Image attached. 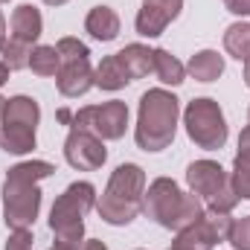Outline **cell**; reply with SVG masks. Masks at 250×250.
I'll return each mask as SVG.
<instances>
[{
	"label": "cell",
	"instance_id": "cell-1",
	"mask_svg": "<svg viewBox=\"0 0 250 250\" xmlns=\"http://www.w3.org/2000/svg\"><path fill=\"white\" fill-rule=\"evenodd\" d=\"M56 175V166L47 160H23L6 172L3 181V221L12 230H29L41 212V189L44 178Z\"/></svg>",
	"mask_w": 250,
	"mask_h": 250
},
{
	"label": "cell",
	"instance_id": "cell-2",
	"mask_svg": "<svg viewBox=\"0 0 250 250\" xmlns=\"http://www.w3.org/2000/svg\"><path fill=\"white\" fill-rule=\"evenodd\" d=\"M181 120V99L166 87H151L140 96L134 140L143 151H163L172 146Z\"/></svg>",
	"mask_w": 250,
	"mask_h": 250
},
{
	"label": "cell",
	"instance_id": "cell-3",
	"mask_svg": "<svg viewBox=\"0 0 250 250\" xmlns=\"http://www.w3.org/2000/svg\"><path fill=\"white\" fill-rule=\"evenodd\" d=\"M143 212L151 221H157L160 227L181 233L207 215V207L195 192H184L172 178H157L146 187Z\"/></svg>",
	"mask_w": 250,
	"mask_h": 250
},
{
	"label": "cell",
	"instance_id": "cell-4",
	"mask_svg": "<svg viewBox=\"0 0 250 250\" xmlns=\"http://www.w3.org/2000/svg\"><path fill=\"white\" fill-rule=\"evenodd\" d=\"M143 195H146V172H143V166L120 163L111 172L108 187L96 201L99 218L105 224H111V227L131 224L143 212Z\"/></svg>",
	"mask_w": 250,
	"mask_h": 250
},
{
	"label": "cell",
	"instance_id": "cell-5",
	"mask_svg": "<svg viewBox=\"0 0 250 250\" xmlns=\"http://www.w3.org/2000/svg\"><path fill=\"white\" fill-rule=\"evenodd\" d=\"M96 207V187L90 181H76L56 198L50 209V230L56 242L84 245V215Z\"/></svg>",
	"mask_w": 250,
	"mask_h": 250
},
{
	"label": "cell",
	"instance_id": "cell-6",
	"mask_svg": "<svg viewBox=\"0 0 250 250\" xmlns=\"http://www.w3.org/2000/svg\"><path fill=\"white\" fill-rule=\"evenodd\" d=\"M184 128H187V137L204 151H218L224 148L227 137H230V128L224 120V111L215 99L209 96H198L192 99L184 111Z\"/></svg>",
	"mask_w": 250,
	"mask_h": 250
},
{
	"label": "cell",
	"instance_id": "cell-7",
	"mask_svg": "<svg viewBox=\"0 0 250 250\" xmlns=\"http://www.w3.org/2000/svg\"><path fill=\"white\" fill-rule=\"evenodd\" d=\"M59 120L67 123L70 128H84V131L96 134L99 140H123L125 128H128V105L120 99H111L102 105H84L76 114L62 108Z\"/></svg>",
	"mask_w": 250,
	"mask_h": 250
},
{
	"label": "cell",
	"instance_id": "cell-8",
	"mask_svg": "<svg viewBox=\"0 0 250 250\" xmlns=\"http://www.w3.org/2000/svg\"><path fill=\"white\" fill-rule=\"evenodd\" d=\"M230 224H233V215L207 212L198 224H192V227H187V230L175 233L172 248H178V250H215V245L227 242Z\"/></svg>",
	"mask_w": 250,
	"mask_h": 250
},
{
	"label": "cell",
	"instance_id": "cell-9",
	"mask_svg": "<svg viewBox=\"0 0 250 250\" xmlns=\"http://www.w3.org/2000/svg\"><path fill=\"white\" fill-rule=\"evenodd\" d=\"M64 160L79 172H96L108 160L105 140H99L96 134H90L84 128H70V134L64 140Z\"/></svg>",
	"mask_w": 250,
	"mask_h": 250
},
{
	"label": "cell",
	"instance_id": "cell-10",
	"mask_svg": "<svg viewBox=\"0 0 250 250\" xmlns=\"http://www.w3.org/2000/svg\"><path fill=\"white\" fill-rule=\"evenodd\" d=\"M184 0H143L137 18H134V29L143 38H157L166 32V26L181 15Z\"/></svg>",
	"mask_w": 250,
	"mask_h": 250
},
{
	"label": "cell",
	"instance_id": "cell-11",
	"mask_svg": "<svg viewBox=\"0 0 250 250\" xmlns=\"http://www.w3.org/2000/svg\"><path fill=\"white\" fill-rule=\"evenodd\" d=\"M187 184L198 198L207 201V198H212L215 192H221L230 184V172H224L221 163L204 157V160H195V163L187 166Z\"/></svg>",
	"mask_w": 250,
	"mask_h": 250
},
{
	"label": "cell",
	"instance_id": "cell-12",
	"mask_svg": "<svg viewBox=\"0 0 250 250\" xmlns=\"http://www.w3.org/2000/svg\"><path fill=\"white\" fill-rule=\"evenodd\" d=\"M56 87L59 93L67 96V99H79L84 96L93 84V67H90V59H76V62H62L59 73H56Z\"/></svg>",
	"mask_w": 250,
	"mask_h": 250
},
{
	"label": "cell",
	"instance_id": "cell-13",
	"mask_svg": "<svg viewBox=\"0 0 250 250\" xmlns=\"http://www.w3.org/2000/svg\"><path fill=\"white\" fill-rule=\"evenodd\" d=\"M9 26H12V38H21V41H26V44H35V41L41 38V32H44V18H41V12H38L35 6L21 3V6L12 12Z\"/></svg>",
	"mask_w": 250,
	"mask_h": 250
},
{
	"label": "cell",
	"instance_id": "cell-14",
	"mask_svg": "<svg viewBox=\"0 0 250 250\" xmlns=\"http://www.w3.org/2000/svg\"><path fill=\"white\" fill-rule=\"evenodd\" d=\"M84 32H90V38L108 44L120 35V15L111 6H93L84 18Z\"/></svg>",
	"mask_w": 250,
	"mask_h": 250
},
{
	"label": "cell",
	"instance_id": "cell-15",
	"mask_svg": "<svg viewBox=\"0 0 250 250\" xmlns=\"http://www.w3.org/2000/svg\"><path fill=\"white\" fill-rule=\"evenodd\" d=\"M0 148L6 154H29L35 148V128L18 123H0Z\"/></svg>",
	"mask_w": 250,
	"mask_h": 250
},
{
	"label": "cell",
	"instance_id": "cell-16",
	"mask_svg": "<svg viewBox=\"0 0 250 250\" xmlns=\"http://www.w3.org/2000/svg\"><path fill=\"white\" fill-rule=\"evenodd\" d=\"M93 84L99 90H108V93H117V90H123L125 84H131L125 67L117 59V53L108 56V59H102V62L93 67Z\"/></svg>",
	"mask_w": 250,
	"mask_h": 250
},
{
	"label": "cell",
	"instance_id": "cell-17",
	"mask_svg": "<svg viewBox=\"0 0 250 250\" xmlns=\"http://www.w3.org/2000/svg\"><path fill=\"white\" fill-rule=\"evenodd\" d=\"M0 123H18V125L38 128V123H41V108H38V102L32 96H23V93L21 96H12V99H6V108H3Z\"/></svg>",
	"mask_w": 250,
	"mask_h": 250
},
{
	"label": "cell",
	"instance_id": "cell-18",
	"mask_svg": "<svg viewBox=\"0 0 250 250\" xmlns=\"http://www.w3.org/2000/svg\"><path fill=\"white\" fill-rule=\"evenodd\" d=\"M187 73L195 82L209 84V82H215V79L224 73V56H218L215 50H201V53H195V56L189 59Z\"/></svg>",
	"mask_w": 250,
	"mask_h": 250
},
{
	"label": "cell",
	"instance_id": "cell-19",
	"mask_svg": "<svg viewBox=\"0 0 250 250\" xmlns=\"http://www.w3.org/2000/svg\"><path fill=\"white\" fill-rule=\"evenodd\" d=\"M151 73H154L163 84H172V87H178V84L187 82V67L178 62L169 50H163V47H157V50L151 53Z\"/></svg>",
	"mask_w": 250,
	"mask_h": 250
},
{
	"label": "cell",
	"instance_id": "cell-20",
	"mask_svg": "<svg viewBox=\"0 0 250 250\" xmlns=\"http://www.w3.org/2000/svg\"><path fill=\"white\" fill-rule=\"evenodd\" d=\"M151 53L154 50H148L146 44H128V47H123L117 53V59L125 67V73H128L131 82H137V79H143V76L151 73Z\"/></svg>",
	"mask_w": 250,
	"mask_h": 250
},
{
	"label": "cell",
	"instance_id": "cell-21",
	"mask_svg": "<svg viewBox=\"0 0 250 250\" xmlns=\"http://www.w3.org/2000/svg\"><path fill=\"white\" fill-rule=\"evenodd\" d=\"M224 50L236 62H248L250 59V23L236 21V23L227 26V32H224Z\"/></svg>",
	"mask_w": 250,
	"mask_h": 250
},
{
	"label": "cell",
	"instance_id": "cell-22",
	"mask_svg": "<svg viewBox=\"0 0 250 250\" xmlns=\"http://www.w3.org/2000/svg\"><path fill=\"white\" fill-rule=\"evenodd\" d=\"M59 67H62V56H59L56 44H38V47L32 50L29 70H32L35 76L50 79V76H56V73H59Z\"/></svg>",
	"mask_w": 250,
	"mask_h": 250
},
{
	"label": "cell",
	"instance_id": "cell-23",
	"mask_svg": "<svg viewBox=\"0 0 250 250\" xmlns=\"http://www.w3.org/2000/svg\"><path fill=\"white\" fill-rule=\"evenodd\" d=\"M32 44L21 41V38H6L0 44V62L6 64L9 70H23L29 67V59H32Z\"/></svg>",
	"mask_w": 250,
	"mask_h": 250
},
{
	"label": "cell",
	"instance_id": "cell-24",
	"mask_svg": "<svg viewBox=\"0 0 250 250\" xmlns=\"http://www.w3.org/2000/svg\"><path fill=\"white\" fill-rule=\"evenodd\" d=\"M230 187L239 195V201H250V154H245V151H239L233 160Z\"/></svg>",
	"mask_w": 250,
	"mask_h": 250
},
{
	"label": "cell",
	"instance_id": "cell-25",
	"mask_svg": "<svg viewBox=\"0 0 250 250\" xmlns=\"http://www.w3.org/2000/svg\"><path fill=\"white\" fill-rule=\"evenodd\" d=\"M236 204H239V195L233 192L230 184L221 189V192H215L212 198H207V201H204L207 212H215V215H230V212L236 209Z\"/></svg>",
	"mask_w": 250,
	"mask_h": 250
},
{
	"label": "cell",
	"instance_id": "cell-26",
	"mask_svg": "<svg viewBox=\"0 0 250 250\" xmlns=\"http://www.w3.org/2000/svg\"><path fill=\"white\" fill-rule=\"evenodd\" d=\"M56 50H59L62 62L90 59V50H87V44H84V41H79V38H73V35H64V38H59V41H56Z\"/></svg>",
	"mask_w": 250,
	"mask_h": 250
},
{
	"label": "cell",
	"instance_id": "cell-27",
	"mask_svg": "<svg viewBox=\"0 0 250 250\" xmlns=\"http://www.w3.org/2000/svg\"><path fill=\"white\" fill-rule=\"evenodd\" d=\"M227 242H230L236 250H250V215L233 218L230 233H227Z\"/></svg>",
	"mask_w": 250,
	"mask_h": 250
},
{
	"label": "cell",
	"instance_id": "cell-28",
	"mask_svg": "<svg viewBox=\"0 0 250 250\" xmlns=\"http://www.w3.org/2000/svg\"><path fill=\"white\" fill-rule=\"evenodd\" d=\"M3 250H35L32 230H12V236L6 239V248Z\"/></svg>",
	"mask_w": 250,
	"mask_h": 250
},
{
	"label": "cell",
	"instance_id": "cell-29",
	"mask_svg": "<svg viewBox=\"0 0 250 250\" xmlns=\"http://www.w3.org/2000/svg\"><path fill=\"white\" fill-rule=\"evenodd\" d=\"M224 9L236 18H250V0H224Z\"/></svg>",
	"mask_w": 250,
	"mask_h": 250
},
{
	"label": "cell",
	"instance_id": "cell-30",
	"mask_svg": "<svg viewBox=\"0 0 250 250\" xmlns=\"http://www.w3.org/2000/svg\"><path fill=\"white\" fill-rule=\"evenodd\" d=\"M239 151L250 154V125L248 128H242V134H239Z\"/></svg>",
	"mask_w": 250,
	"mask_h": 250
},
{
	"label": "cell",
	"instance_id": "cell-31",
	"mask_svg": "<svg viewBox=\"0 0 250 250\" xmlns=\"http://www.w3.org/2000/svg\"><path fill=\"white\" fill-rule=\"evenodd\" d=\"M82 250H108V245L99 242V239H87V242L82 245Z\"/></svg>",
	"mask_w": 250,
	"mask_h": 250
},
{
	"label": "cell",
	"instance_id": "cell-32",
	"mask_svg": "<svg viewBox=\"0 0 250 250\" xmlns=\"http://www.w3.org/2000/svg\"><path fill=\"white\" fill-rule=\"evenodd\" d=\"M50 250H82V245H67V242H56Z\"/></svg>",
	"mask_w": 250,
	"mask_h": 250
},
{
	"label": "cell",
	"instance_id": "cell-33",
	"mask_svg": "<svg viewBox=\"0 0 250 250\" xmlns=\"http://www.w3.org/2000/svg\"><path fill=\"white\" fill-rule=\"evenodd\" d=\"M6 35H9V32H6V15H3V9H0V44L6 41Z\"/></svg>",
	"mask_w": 250,
	"mask_h": 250
},
{
	"label": "cell",
	"instance_id": "cell-34",
	"mask_svg": "<svg viewBox=\"0 0 250 250\" xmlns=\"http://www.w3.org/2000/svg\"><path fill=\"white\" fill-rule=\"evenodd\" d=\"M9 73H12V70H9V67H6V64L0 62V87H3V84H6V82H9Z\"/></svg>",
	"mask_w": 250,
	"mask_h": 250
},
{
	"label": "cell",
	"instance_id": "cell-35",
	"mask_svg": "<svg viewBox=\"0 0 250 250\" xmlns=\"http://www.w3.org/2000/svg\"><path fill=\"white\" fill-rule=\"evenodd\" d=\"M245 84H248V87H250V59H248V62H245Z\"/></svg>",
	"mask_w": 250,
	"mask_h": 250
},
{
	"label": "cell",
	"instance_id": "cell-36",
	"mask_svg": "<svg viewBox=\"0 0 250 250\" xmlns=\"http://www.w3.org/2000/svg\"><path fill=\"white\" fill-rule=\"evenodd\" d=\"M41 3H47V6H64L67 0H41Z\"/></svg>",
	"mask_w": 250,
	"mask_h": 250
},
{
	"label": "cell",
	"instance_id": "cell-37",
	"mask_svg": "<svg viewBox=\"0 0 250 250\" xmlns=\"http://www.w3.org/2000/svg\"><path fill=\"white\" fill-rule=\"evenodd\" d=\"M3 108H6V99L0 96V117H3Z\"/></svg>",
	"mask_w": 250,
	"mask_h": 250
},
{
	"label": "cell",
	"instance_id": "cell-38",
	"mask_svg": "<svg viewBox=\"0 0 250 250\" xmlns=\"http://www.w3.org/2000/svg\"><path fill=\"white\" fill-rule=\"evenodd\" d=\"M248 120H250V108H248Z\"/></svg>",
	"mask_w": 250,
	"mask_h": 250
},
{
	"label": "cell",
	"instance_id": "cell-39",
	"mask_svg": "<svg viewBox=\"0 0 250 250\" xmlns=\"http://www.w3.org/2000/svg\"><path fill=\"white\" fill-rule=\"evenodd\" d=\"M166 250H178V248H166Z\"/></svg>",
	"mask_w": 250,
	"mask_h": 250
},
{
	"label": "cell",
	"instance_id": "cell-40",
	"mask_svg": "<svg viewBox=\"0 0 250 250\" xmlns=\"http://www.w3.org/2000/svg\"><path fill=\"white\" fill-rule=\"evenodd\" d=\"M0 3H9V0H0Z\"/></svg>",
	"mask_w": 250,
	"mask_h": 250
},
{
	"label": "cell",
	"instance_id": "cell-41",
	"mask_svg": "<svg viewBox=\"0 0 250 250\" xmlns=\"http://www.w3.org/2000/svg\"><path fill=\"white\" fill-rule=\"evenodd\" d=\"M137 250H143V248H137Z\"/></svg>",
	"mask_w": 250,
	"mask_h": 250
}]
</instances>
